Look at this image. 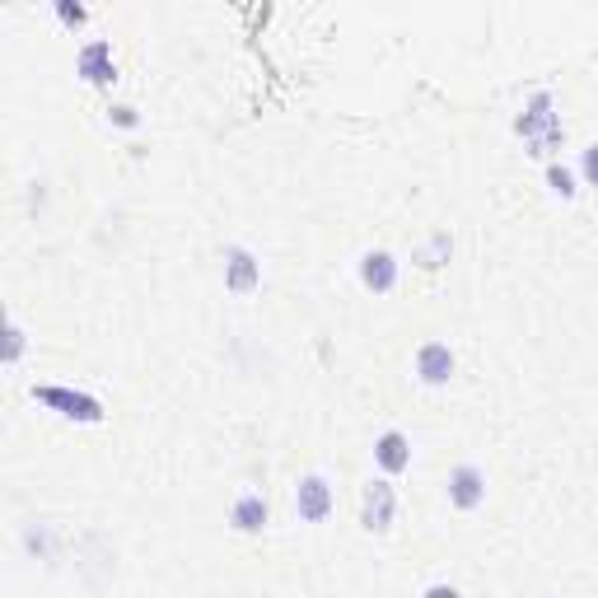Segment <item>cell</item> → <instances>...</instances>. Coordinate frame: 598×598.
<instances>
[{"instance_id": "obj_8", "label": "cell", "mask_w": 598, "mask_h": 598, "mask_svg": "<svg viewBox=\"0 0 598 598\" xmlns=\"http://www.w3.org/2000/svg\"><path fill=\"white\" fill-rule=\"evenodd\" d=\"M360 281L384 295V290H393V281H398V262L388 253H365L360 257Z\"/></svg>"}, {"instance_id": "obj_1", "label": "cell", "mask_w": 598, "mask_h": 598, "mask_svg": "<svg viewBox=\"0 0 598 598\" xmlns=\"http://www.w3.org/2000/svg\"><path fill=\"white\" fill-rule=\"evenodd\" d=\"M393 510H398V496L388 482H370L365 486V510H360V524L370 533H388L393 528Z\"/></svg>"}, {"instance_id": "obj_2", "label": "cell", "mask_w": 598, "mask_h": 598, "mask_svg": "<svg viewBox=\"0 0 598 598\" xmlns=\"http://www.w3.org/2000/svg\"><path fill=\"white\" fill-rule=\"evenodd\" d=\"M295 505H299V519H304V524H323L332 510V486L323 482V477H304Z\"/></svg>"}, {"instance_id": "obj_15", "label": "cell", "mask_w": 598, "mask_h": 598, "mask_svg": "<svg viewBox=\"0 0 598 598\" xmlns=\"http://www.w3.org/2000/svg\"><path fill=\"white\" fill-rule=\"evenodd\" d=\"M426 598H458V589H454V584H430Z\"/></svg>"}, {"instance_id": "obj_5", "label": "cell", "mask_w": 598, "mask_h": 598, "mask_svg": "<svg viewBox=\"0 0 598 598\" xmlns=\"http://www.w3.org/2000/svg\"><path fill=\"white\" fill-rule=\"evenodd\" d=\"M416 374H421L426 384H449V379H454V351L444 342H426L421 356H416Z\"/></svg>"}, {"instance_id": "obj_16", "label": "cell", "mask_w": 598, "mask_h": 598, "mask_svg": "<svg viewBox=\"0 0 598 598\" xmlns=\"http://www.w3.org/2000/svg\"><path fill=\"white\" fill-rule=\"evenodd\" d=\"M113 122L117 127H136V113L131 108H113Z\"/></svg>"}, {"instance_id": "obj_11", "label": "cell", "mask_w": 598, "mask_h": 598, "mask_svg": "<svg viewBox=\"0 0 598 598\" xmlns=\"http://www.w3.org/2000/svg\"><path fill=\"white\" fill-rule=\"evenodd\" d=\"M547 183H552L561 197H575V178H570V169H561V164H552V169H547Z\"/></svg>"}, {"instance_id": "obj_9", "label": "cell", "mask_w": 598, "mask_h": 598, "mask_svg": "<svg viewBox=\"0 0 598 598\" xmlns=\"http://www.w3.org/2000/svg\"><path fill=\"white\" fill-rule=\"evenodd\" d=\"M257 276H262V267L253 262V253L234 248V253H229V276H225L229 290H234V295H248V290L257 285Z\"/></svg>"}, {"instance_id": "obj_14", "label": "cell", "mask_w": 598, "mask_h": 598, "mask_svg": "<svg viewBox=\"0 0 598 598\" xmlns=\"http://www.w3.org/2000/svg\"><path fill=\"white\" fill-rule=\"evenodd\" d=\"M19 351H24V332H19V328H10V346H5V360L15 365V360H19Z\"/></svg>"}, {"instance_id": "obj_13", "label": "cell", "mask_w": 598, "mask_h": 598, "mask_svg": "<svg viewBox=\"0 0 598 598\" xmlns=\"http://www.w3.org/2000/svg\"><path fill=\"white\" fill-rule=\"evenodd\" d=\"M584 178H589V187H598V145L584 150Z\"/></svg>"}, {"instance_id": "obj_7", "label": "cell", "mask_w": 598, "mask_h": 598, "mask_svg": "<svg viewBox=\"0 0 598 598\" xmlns=\"http://www.w3.org/2000/svg\"><path fill=\"white\" fill-rule=\"evenodd\" d=\"M80 75H85L89 85H108V80L117 75L113 47H108V43H89L85 52H80Z\"/></svg>"}, {"instance_id": "obj_6", "label": "cell", "mask_w": 598, "mask_h": 598, "mask_svg": "<svg viewBox=\"0 0 598 598\" xmlns=\"http://www.w3.org/2000/svg\"><path fill=\"white\" fill-rule=\"evenodd\" d=\"M374 458H379V468L384 472H407L412 468V444L402 430H384L379 444H374Z\"/></svg>"}, {"instance_id": "obj_4", "label": "cell", "mask_w": 598, "mask_h": 598, "mask_svg": "<svg viewBox=\"0 0 598 598\" xmlns=\"http://www.w3.org/2000/svg\"><path fill=\"white\" fill-rule=\"evenodd\" d=\"M449 500L458 510H477L486 500V477L477 468H454L449 472Z\"/></svg>"}, {"instance_id": "obj_10", "label": "cell", "mask_w": 598, "mask_h": 598, "mask_svg": "<svg viewBox=\"0 0 598 598\" xmlns=\"http://www.w3.org/2000/svg\"><path fill=\"white\" fill-rule=\"evenodd\" d=\"M229 524L239 528V533H257V528L267 524V500H262V496H243L239 505H234V514H229Z\"/></svg>"}, {"instance_id": "obj_3", "label": "cell", "mask_w": 598, "mask_h": 598, "mask_svg": "<svg viewBox=\"0 0 598 598\" xmlns=\"http://www.w3.org/2000/svg\"><path fill=\"white\" fill-rule=\"evenodd\" d=\"M38 402L47 407H61V416H75V421H99L103 407L85 393H66V388H38Z\"/></svg>"}, {"instance_id": "obj_12", "label": "cell", "mask_w": 598, "mask_h": 598, "mask_svg": "<svg viewBox=\"0 0 598 598\" xmlns=\"http://www.w3.org/2000/svg\"><path fill=\"white\" fill-rule=\"evenodd\" d=\"M57 15H61V24H75V29H80V24L89 19V10L85 5H57Z\"/></svg>"}]
</instances>
